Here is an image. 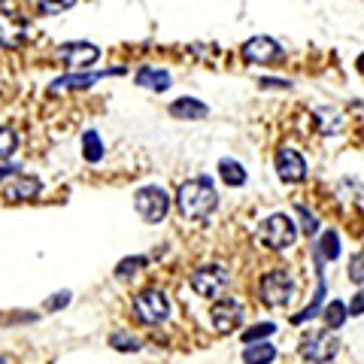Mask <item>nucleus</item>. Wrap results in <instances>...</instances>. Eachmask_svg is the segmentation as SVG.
Returning <instances> with one entry per match:
<instances>
[{
    "mask_svg": "<svg viewBox=\"0 0 364 364\" xmlns=\"http://www.w3.org/2000/svg\"><path fill=\"white\" fill-rule=\"evenodd\" d=\"M215 207H219V195H215L210 176H198V179L182 182L179 191H176V210L191 222L210 219L215 213Z\"/></svg>",
    "mask_w": 364,
    "mask_h": 364,
    "instance_id": "obj_1",
    "label": "nucleus"
},
{
    "mask_svg": "<svg viewBox=\"0 0 364 364\" xmlns=\"http://www.w3.org/2000/svg\"><path fill=\"white\" fill-rule=\"evenodd\" d=\"M255 237L267 249H273V252H282V249L294 246V240H298V228H294V222L289 219V215L273 213L255 228Z\"/></svg>",
    "mask_w": 364,
    "mask_h": 364,
    "instance_id": "obj_2",
    "label": "nucleus"
},
{
    "mask_svg": "<svg viewBox=\"0 0 364 364\" xmlns=\"http://www.w3.org/2000/svg\"><path fill=\"white\" fill-rule=\"evenodd\" d=\"M134 207H136V213H140L143 222L158 225V222H164L167 213H170V195L161 186H143L134 195Z\"/></svg>",
    "mask_w": 364,
    "mask_h": 364,
    "instance_id": "obj_3",
    "label": "nucleus"
},
{
    "mask_svg": "<svg viewBox=\"0 0 364 364\" xmlns=\"http://www.w3.org/2000/svg\"><path fill=\"white\" fill-rule=\"evenodd\" d=\"M340 352V340L334 331H310L301 340V358L310 364H328Z\"/></svg>",
    "mask_w": 364,
    "mask_h": 364,
    "instance_id": "obj_4",
    "label": "nucleus"
},
{
    "mask_svg": "<svg viewBox=\"0 0 364 364\" xmlns=\"http://www.w3.org/2000/svg\"><path fill=\"white\" fill-rule=\"evenodd\" d=\"M188 282L200 298H219V294L228 289V282H231V273H228V267H222V264H207V267H198L191 273Z\"/></svg>",
    "mask_w": 364,
    "mask_h": 364,
    "instance_id": "obj_5",
    "label": "nucleus"
},
{
    "mask_svg": "<svg viewBox=\"0 0 364 364\" xmlns=\"http://www.w3.org/2000/svg\"><path fill=\"white\" fill-rule=\"evenodd\" d=\"M258 294H261V301H264V306H282L291 301L294 282L286 270H270V273H264V279H261Z\"/></svg>",
    "mask_w": 364,
    "mask_h": 364,
    "instance_id": "obj_6",
    "label": "nucleus"
},
{
    "mask_svg": "<svg viewBox=\"0 0 364 364\" xmlns=\"http://www.w3.org/2000/svg\"><path fill=\"white\" fill-rule=\"evenodd\" d=\"M134 313L140 316V322L158 325V322H164V318L170 316V301H167L164 291L146 289V291H140V294L134 298Z\"/></svg>",
    "mask_w": 364,
    "mask_h": 364,
    "instance_id": "obj_7",
    "label": "nucleus"
},
{
    "mask_svg": "<svg viewBox=\"0 0 364 364\" xmlns=\"http://www.w3.org/2000/svg\"><path fill=\"white\" fill-rule=\"evenodd\" d=\"M240 55H243L246 64H279L282 58H286L282 46L273 37H252V40H246Z\"/></svg>",
    "mask_w": 364,
    "mask_h": 364,
    "instance_id": "obj_8",
    "label": "nucleus"
},
{
    "mask_svg": "<svg viewBox=\"0 0 364 364\" xmlns=\"http://www.w3.org/2000/svg\"><path fill=\"white\" fill-rule=\"evenodd\" d=\"M210 322L219 334L234 331V328H240V322H243V304L237 298H219L210 306Z\"/></svg>",
    "mask_w": 364,
    "mask_h": 364,
    "instance_id": "obj_9",
    "label": "nucleus"
},
{
    "mask_svg": "<svg viewBox=\"0 0 364 364\" xmlns=\"http://www.w3.org/2000/svg\"><path fill=\"white\" fill-rule=\"evenodd\" d=\"M58 58L70 67V70H85L100 58V49L95 43H64L58 49Z\"/></svg>",
    "mask_w": 364,
    "mask_h": 364,
    "instance_id": "obj_10",
    "label": "nucleus"
},
{
    "mask_svg": "<svg viewBox=\"0 0 364 364\" xmlns=\"http://www.w3.org/2000/svg\"><path fill=\"white\" fill-rule=\"evenodd\" d=\"M277 173L282 182H289V186H298L304 182L306 176V161L298 149H279L277 152Z\"/></svg>",
    "mask_w": 364,
    "mask_h": 364,
    "instance_id": "obj_11",
    "label": "nucleus"
},
{
    "mask_svg": "<svg viewBox=\"0 0 364 364\" xmlns=\"http://www.w3.org/2000/svg\"><path fill=\"white\" fill-rule=\"evenodd\" d=\"M28 40V25L25 18L16 13H0V49H18Z\"/></svg>",
    "mask_w": 364,
    "mask_h": 364,
    "instance_id": "obj_12",
    "label": "nucleus"
},
{
    "mask_svg": "<svg viewBox=\"0 0 364 364\" xmlns=\"http://www.w3.org/2000/svg\"><path fill=\"white\" fill-rule=\"evenodd\" d=\"M124 73L122 67H116V70H104V73H70V76H58L52 82V91H61V88H91L97 82V79H104V76H119Z\"/></svg>",
    "mask_w": 364,
    "mask_h": 364,
    "instance_id": "obj_13",
    "label": "nucleus"
},
{
    "mask_svg": "<svg viewBox=\"0 0 364 364\" xmlns=\"http://www.w3.org/2000/svg\"><path fill=\"white\" fill-rule=\"evenodd\" d=\"M40 191H43V182H40L37 176H16V179L6 186L4 198H6V200H31V198H37Z\"/></svg>",
    "mask_w": 364,
    "mask_h": 364,
    "instance_id": "obj_14",
    "label": "nucleus"
},
{
    "mask_svg": "<svg viewBox=\"0 0 364 364\" xmlns=\"http://www.w3.org/2000/svg\"><path fill=\"white\" fill-rule=\"evenodd\" d=\"M170 116L173 119H186V122H198V119H207L210 116V107L203 100L195 97H179L170 104Z\"/></svg>",
    "mask_w": 364,
    "mask_h": 364,
    "instance_id": "obj_15",
    "label": "nucleus"
},
{
    "mask_svg": "<svg viewBox=\"0 0 364 364\" xmlns=\"http://www.w3.org/2000/svg\"><path fill=\"white\" fill-rule=\"evenodd\" d=\"M134 82L143 85V88H152V91H167L170 88V73L158 70V67H143V70H136Z\"/></svg>",
    "mask_w": 364,
    "mask_h": 364,
    "instance_id": "obj_16",
    "label": "nucleus"
},
{
    "mask_svg": "<svg viewBox=\"0 0 364 364\" xmlns=\"http://www.w3.org/2000/svg\"><path fill=\"white\" fill-rule=\"evenodd\" d=\"M219 176H222L231 188L246 186V170H243L240 161H234V158H222V161H219Z\"/></svg>",
    "mask_w": 364,
    "mask_h": 364,
    "instance_id": "obj_17",
    "label": "nucleus"
},
{
    "mask_svg": "<svg viewBox=\"0 0 364 364\" xmlns=\"http://www.w3.org/2000/svg\"><path fill=\"white\" fill-rule=\"evenodd\" d=\"M243 361L246 364H273L277 361V346L270 343H246V352H243Z\"/></svg>",
    "mask_w": 364,
    "mask_h": 364,
    "instance_id": "obj_18",
    "label": "nucleus"
},
{
    "mask_svg": "<svg viewBox=\"0 0 364 364\" xmlns=\"http://www.w3.org/2000/svg\"><path fill=\"white\" fill-rule=\"evenodd\" d=\"M82 155L88 164H97L104 158V140H100L97 131H85L82 134Z\"/></svg>",
    "mask_w": 364,
    "mask_h": 364,
    "instance_id": "obj_19",
    "label": "nucleus"
},
{
    "mask_svg": "<svg viewBox=\"0 0 364 364\" xmlns=\"http://www.w3.org/2000/svg\"><path fill=\"white\" fill-rule=\"evenodd\" d=\"M322 316H325V328L328 331H337V328H343V322H346V304L343 301H331L322 310Z\"/></svg>",
    "mask_w": 364,
    "mask_h": 364,
    "instance_id": "obj_20",
    "label": "nucleus"
},
{
    "mask_svg": "<svg viewBox=\"0 0 364 364\" xmlns=\"http://www.w3.org/2000/svg\"><path fill=\"white\" fill-rule=\"evenodd\" d=\"M18 149V134L13 128H0V164H6Z\"/></svg>",
    "mask_w": 364,
    "mask_h": 364,
    "instance_id": "obj_21",
    "label": "nucleus"
},
{
    "mask_svg": "<svg viewBox=\"0 0 364 364\" xmlns=\"http://www.w3.org/2000/svg\"><path fill=\"white\" fill-rule=\"evenodd\" d=\"M109 346L116 352H140V340L128 331H112L109 334Z\"/></svg>",
    "mask_w": 364,
    "mask_h": 364,
    "instance_id": "obj_22",
    "label": "nucleus"
},
{
    "mask_svg": "<svg viewBox=\"0 0 364 364\" xmlns=\"http://www.w3.org/2000/svg\"><path fill=\"white\" fill-rule=\"evenodd\" d=\"M270 334H277V325L273 322H258V325L249 328V331H243V343H258V340H264Z\"/></svg>",
    "mask_w": 364,
    "mask_h": 364,
    "instance_id": "obj_23",
    "label": "nucleus"
},
{
    "mask_svg": "<svg viewBox=\"0 0 364 364\" xmlns=\"http://www.w3.org/2000/svg\"><path fill=\"white\" fill-rule=\"evenodd\" d=\"M143 264H146V258H140V255H136V258H124L122 264L116 267V279H131V277H136V270H140Z\"/></svg>",
    "mask_w": 364,
    "mask_h": 364,
    "instance_id": "obj_24",
    "label": "nucleus"
},
{
    "mask_svg": "<svg viewBox=\"0 0 364 364\" xmlns=\"http://www.w3.org/2000/svg\"><path fill=\"white\" fill-rule=\"evenodd\" d=\"M322 258H328V261H334L337 255H340V237H337V231H325L322 234Z\"/></svg>",
    "mask_w": 364,
    "mask_h": 364,
    "instance_id": "obj_25",
    "label": "nucleus"
},
{
    "mask_svg": "<svg viewBox=\"0 0 364 364\" xmlns=\"http://www.w3.org/2000/svg\"><path fill=\"white\" fill-rule=\"evenodd\" d=\"M73 4L76 0H37V6L46 16H58V13H64V9H70Z\"/></svg>",
    "mask_w": 364,
    "mask_h": 364,
    "instance_id": "obj_26",
    "label": "nucleus"
},
{
    "mask_svg": "<svg viewBox=\"0 0 364 364\" xmlns=\"http://www.w3.org/2000/svg\"><path fill=\"white\" fill-rule=\"evenodd\" d=\"M298 219H301V228H304V234H306V237H313V234L318 231V222H316V215H313L310 210H306L304 203L298 207Z\"/></svg>",
    "mask_w": 364,
    "mask_h": 364,
    "instance_id": "obj_27",
    "label": "nucleus"
},
{
    "mask_svg": "<svg viewBox=\"0 0 364 364\" xmlns=\"http://www.w3.org/2000/svg\"><path fill=\"white\" fill-rule=\"evenodd\" d=\"M70 304V291H61V294H52L49 301H46V310L55 313V310H61V306Z\"/></svg>",
    "mask_w": 364,
    "mask_h": 364,
    "instance_id": "obj_28",
    "label": "nucleus"
},
{
    "mask_svg": "<svg viewBox=\"0 0 364 364\" xmlns=\"http://www.w3.org/2000/svg\"><path fill=\"white\" fill-rule=\"evenodd\" d=\"M349 277H352V282H355V286H361V279H364V270H361V255H358V252L352 255V264H349Z\"/></svg>",
    "mask_w": 364,
    "mask_h": 364,
    "instance_id": "obj_29",
    "label": "nucleus"
},
{
    "mask_svg": "<svg viewBox=\"0 0 364 364\" xmlns=\"http://www.w3.org/2000/svg\"><path fill=\"white\" fill-rule=\"evenodd\" d=\"M261 85H264V88H289L291 82H289V79H261Z\"/></svg>",
    "mask_w": 364,
    "mask_h": 364,
    "instance_id": "obj_30",
    "label": "nucleus"
},
{
    "mask_svg": "<svg viewBox=\"0 0 364 364\" xmlns=\"http://www.w3.org/2000/svg\"><path fill=\"white\" fill-rule=\"evenodd\" d=\"M352 316H361V294H355V301H352V310H346Z\"/></svg>",
    "mask_w": 364,
    "mask_h": 364,
    "instance_id": "obj_31",
    "label": "nucleus"
},
{
    "mask_svg": "<svg viewBox=\"0 0 364 364\" xmlns=\"http://www.w3.org/2000/svg\"><path fill=\"white\" fill-rule=\"evenodd\" d=\"M0 4H4V0H0Z\"/></svg>",
    "mask_w": 364,
    "mask_h": 364,
    "instance_id": "obj_32",
    "label": "nucleus"
}]
</instances>
